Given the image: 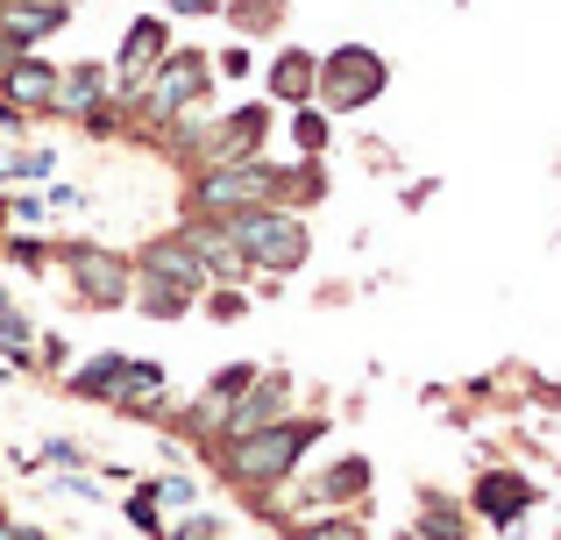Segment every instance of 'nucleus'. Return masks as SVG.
I'll list each match as a JSON object with an SVG mask.
<instances>
[{
  "instance_id": "30",
  "label": "nucleus",
  "mask_w": 561,
  "mask_h": 540,
  "mask_svg": "<svg viewBox=\"0 0 561 540\" xmlns=\"http://www.w3.org/2000/svg\"><path fill=\"white\" fill-rule=\"evenodd\" d=\"M0 540H43L36 527H14V519H0Z\"/></svg>"
},
{
  "instance_id": "13",
  "label": "nucleus",
  "mask_w": 561,
  "mask_h": 540,
  "mask_svg": "<svg viewBox=\"0 0 561 540\" xmlns=\"http://www.w3.org/2000/svg\"><path fill=\"white\" fill-rule=\"evenodd\" d=\"M526 505H534V484H526V476H512V470H491L477 484V513L491 519V527H512Z\"/></svg>"
},
{
  "instance_id": "6",
  "label": "nucleus",
  "mask_w": 561,
  "mask_h": 540,
  "mask_svg": "<svg viewBox=\"0 0 561 540\" xmlns=\"http://www.w3.org/2000/svg\"><path fill=\"white\" fill-rule=\"evenodd\" d=\"M65 271H71V285H79V299L100 306V313L136 299V264H122V256H107V250H65Z\"/></svg>"
},
{
  "instance_id": "18",
  "label": "nucleus",
  "mask_w": 561,
  "mask_h": 540,
  "mask_svg": "<svg viewBox=\"0 0 561 540\" xmlns=\"http://www.w3.org/2000/svg\"><path fill=\"white\" fill-rule=\"evenodd\" d=\"M192 250H199V264H206V277H242L249 264H242V256H234V242L228 235H220V228H192Z\"/></svg>"
},
{
  "instance_id": "23",
  "label": "nucleus",
  "mask_w": 561,
  "mask_h": 540,
  "mask_svg": "<svg viewBox=\"0 0 561 540\" xmlns=\"http://www.w3.org/2000/svg\"><path fill=\"white\" fill-rule=\"evenodd\" d=\"M164 14H179V22H206V14H228V0H157Z\"/></svg>"
},
{
  "instance_id": "24",
  "label": "nucleus",
  "mask_w": 561,
  "mask_h": 540,
  "mask_svg": "<svg viewBox=\"0 0 561 540\" xmlns=\"http://www.w3.org/2000/svg\"><path fill=\"white\" fill-rule=\"evenodd\" d=\"M299 540H363V527H356V519H313Z\"/></svg>"
},
{
  "instance_id": "17",
  "label": "nucleus",
  "mask_w": 561,
  "mask_h": 540,
  "mask_svg": "<svg viewBox=\"0 0 561 540\" xmlns=\"http://www.w3.org/2000/svg\"><path fill=\"white\" fill-rule=\"evenodd\" d=\"M363 491H370V462H363V456H342L334 470H320L313 505H356Z\"/></svg>"
},
{
  "instance_id": "20",
  "label": "nucleus",
  "mask_w": 561,
  "mask_h": 540,
  "mask_svg": "<svg viewBox=\"0 0 561 540\" xmlns=\"http://www.w3.org/2000/svg\"><path fill=\"white\" fill-rule=\"evenodd\" d=\"M291 142H299V157H328V107H299Z\"/></svg>"
},
{
  "instance_id": "7",
  "label": "nucleus",
  "mask_w": 561,
  "mask_h": 540,
  "mask_svg": "<svg viewBox=\"0 0 561 540\" xmlns=\"http://www.w3.org/2000/svg\"><path fill=\"white\" fill-rule=\"evenodd\" d=\"M285 405H291V377L256 370L242 399L220 405V441H242V434H256V427H271V420H285Z\"/></svg>"
},
{
  "instance_id": "4",
  "label": "nucleus",
  "mask_w": 561,
  "mask_h": 540,
  "mask_svg": "<svg viewBox=\"0 0 561 540\" xmlns=\"http://www.w3.org/2000/svg\"><path fill=\"white\" fill-rule=\"evenodd\" d=\"M277 179H285V164H271V157H220V164L192 185V199H199V214L228 221V214H242V207H271Z\"/></svg>"
},
{
  "instance_id": "33",
  "label": "nucleus",
  "mask_w": 561,
  "mask_h": 540,
  "mask_svg": "<svg viewBox=\"0 0 561 540\" xmlns=\"http://www.w3.org/2000/svg\"><path fill=\"white\" fill-rule=\"evenodd\" d=\"M405 540H420V533H405Z\"/></svg>"
},
{
  "instance_id": "22",
  "label": "nucleus",
  "mask_w": 561,
  "mask_h": 540,
  "mask_svg": "<svg viewBox=\"0 0 561 540\" xmlns=\"http://www.w3.org/2000/svg\"><path fill=\"white\" fill-rule=\"evenodd\" d=\"M206 313H214V320H249V299L234 285H214V291H206Z\"/></svg>"
},
{
  "instance_id": "8",
  "label": "nucleus",
  "mask_w": 561,
  "mask_h": 540,
  "mask_svg": "<svg viewBox=\"0 0 561 540\" xmlns=\"http://www.w3.org/2000/svg\"><path fill=\"white\" fill-rule=\"evenodd\" d=\"M171 50V22L164 14H136V22H128V36H122V50H114V100H136V85L150 79L157 71V57Z\"/></svg>"
},
{
  "instance_id": "27",
  "label": "nucleus",
  "mask_w": 561,
  "mask_h": 540,
  "mask_svg": "<svg viewBox=\"0 0 561 540\" xmlns=\"http://www.w3.org/2000/svg\"><path fill=\"white\" fill-rule=\"evenodd\" d=\"M43 207H57V214H79V207H85V193H79V185H50V193H43Z\"/></svg>"
},
{
  "instance_id": "19",
  "label": "nucleus",
  "mask_w": 561,
  "mask_h": 540,
  "mask_svg": "<svg viewBox=\"0 0 561 540\" xmlns=\"http://www.w3.org/2000/svg\"><path fill=\"white\" fill-rule=\"evenodd\" d=\"M249 377H256V363H228V370L206 377V405H234L249 391Z\"/></svg>"
},
{
  "instance_id": "31",
  "label": "nucleus",
  "mask_w": 561,
  "mask_h": 540,
  "mask_svg": "<svg viewBox=\"0 0 561 540\" xmlns=\"http://www.w3.org/2000/svg\"><path fill=\"white\" fill-rule=\"evenodd\" d=\"M22 8H57V14H79V0H22Z\"/></svg>"
},
{
  "instance_id": "25",
  "label": "nucleus",
  "mask_w": 561,
  "mask_h": 540,
  "mask_svg": "<svg viewBox=\"0 0 561 540\" xmlns=\"http://www.w3.org/2000/svg\"><path fill=\"white\" fill-rule=\"evenodd\" d=\"M150 498H164V505H192L199 491H192V476H157V484H150Z\"/></svg>"
},
{
  "instance_id": "16",
  "label": "nucleus",
  "mask_w": 561,
  "mask_h": 540,
  "mask_svg": "<svg viewBox=\"0 0 561 540\" xmlns=\"http://www.w3.org/2000/svg\"><path fill=\"white\" fill-rule=\"evenodd\" d=\"M122 370H128V356H114V348H107V356H85V370H71L65 377V391H71V399H107L114 405V391H122Z\"/></svg>"
},
{
  "instance_id": "5",
  "label": "nucleus",
  "mask_w": 561,
  "mask_h": 540,
  "mask_svg": "<svg viewBox=\"0 0 561 540\" xmlns=\"http://www.w3.org/2000/svg\"><path fill=\"white\" fill-rule=\"evenodd\" d=\"M206 93H214V57H206V50H179V43H171V50L157 57V71L136 85V100L157 114V122H179V114H192Z\"/></svg>"
},
{
  "instance_id": "1",
  "label": "nucleus",
  "mask_w": 561,
  "mask_h": 540,
  "mask_svg": "<svg viewBox=\"0 0 561 540\" xmlns=\"http://www.w3.org/2000/svg\"><path fill=\"white\" fill-rule=\"evenodd\" d=\"M220 235L234 242V256L242 264H256L263 277H291L313 256V235H306V221L291 207H242L220 221Z\"/></svg>"
},
{
  "instance_id": "29",
  "label": "nucleus",
  "mask_w": 561,
  "mask_h": 540,
  "mask_svg": "<svg viewBox=\"0 0 561 540\" xmlns=\"http://www.w3.org/2000/svg\"><path fill=\"white\" fill-rule=\"evenodd\" d=\"M8 256H14V264H22V271H43V250H36V242H28V235H22V242H8Z\"/></svg>"
},
{
  "instance_id": "9",
  "label": "nucleus",
  "mask_w": 561,
  "mask_h": 540,
  "mask_svg": "<svg viewBox=\"0 0 561 540\" xmlns=\"http://www.w3.org/2000/svg\"><path fill=\"white\" fill-rule=\"evenodd\" d=\"M136 277H142V285H164V291H185V299L206 291V264H199L192 242H157V250L136 264Z\"/></svg>"
},
{
  "instance_id": "32",
  "label": "nucleus",
  "mask_w": 561,
  "mask_h": 540,
  "mask_svg": "<svg viewBox=\"0 0 561 540\" xmlns=\"http://www.w3.org/2000/svg\"><path fill=\"white\" fill-rule=\"evenodd\" d=\"M0 313H8V285H0Z\"/></svg>"
},
{
  "instance_id": "15",
  "label": "nucleus",
  "mask_w": 561,
  "mask_h": 540,
  "mask_svg": "<svg viewBox=\"0 0 561 540\" xmlns=\"http://www.w3.org/2000/svg\"><path fill=\"white\" fill-rule=\"evenodd\" d=\"M114 85H107V65H71V71H57V114H85V107H100Z\"/></svg>"
},
{
  "instance_id": "10",
  "label": "nucleus",
  "mask_w": 561,
  "mask_h": 540,
  "mask_svg": "<svg viewBox=\"0 0 561 540\" xmlns=\"http://www.w3.org/2000/svg\"><path fill=\"white\" fill-rule=\"evenodd\" d=\"M0 100H14L22 114H50L57 107V65H43V57H14L8 71H0Z\"/></svg>"
},
{
  "instance_id": "11",
  "label": "nucleus",
  "mask_w": 561,
  "mask_h": 540,
  "mask_svg": "<svg viewBox=\"0 0 561 540\" xmlns=\"http://www.w3.org/2000/svg\"><path fill=\"white\" fill-rule=\"evenodd\" d=\"M320 93V57L299 50V43H285V50L271 57V100L277 107H313Z\"/></svg>"
},
{
  "instance_id": "21",
  "label": "nucleus",
  "mask_w": 561,
  "mask_h": 540,
  "mask_svg": "<svg viewBox=\"0 0 561 540\" xmlns=\"http://www.w3.org/2000/svg\"><path fill=\"white\" fill-rule=\"evenodd\" d=\"M50 171H57V150H14L0 164V179H50Z\"/></svg>"
},
{
  "instance_id": "26",
  "label": "nucleus",
  "mask_w": 561,
  "mask_h": 540,
  "mask_svg": "<svg viewBox=\"0 0 561 540\" xmlns=\"http://www.w3.org/2000/svg\"><path fill=\"white\" fill-rule=\"evenodd\" d=\"M128 519H136L142 533H164V527H157V498H150V484H142L136 498H128Z\"/></svg>"
},
{
  "instance_id": "28",
  "label": "nucleus",
  "mask_w": 561,
  "mask_h": 540,
  "mask_svg": "<svg viewBox=\"0 0 561 540\" xmlns=\"http://www.w3.org/2000/svg\"><path fill=\"white\" fill-rule=\"evenodd\" d=\"M43 214H50V207H43V199H14V207H8V221H22V228H36V221H43Z\"/></svg>"
},
{
  "instance_id": "3",
  "label": "nucleus",
  "mask_w": 561,
  "mask_h": 540,
  "mask_svg": "<svg viewBox=\"0 0 561 540\" xmlns=\"http://www.w3.org/2000/svg\"><path fill=\"white\" fill-rule=\"evenodd\" d=\"M391 85V57L370 50V43H334L328 57H320V107L328 114H363L370 100Z\"/></svg>"
},
{
  "instance_id": "12",
  "label": "nucleus",
  "mask_w": 561,
  "mask_h": 540,
  "mask_svg": "<svg viewBox=\"0 0 561 540\" xmlns=\"http://www.w3.org/2000/svg\"><path fill=\"white\" fill-rule=\"evenodd\" d=\"M263 136H271V107H263V100H249V107H228V114H220L214 150L220 157H256Z\"/></svg>"
},
{
  "instance_id": "14",
  "label": "nucleus",
  "mask_w": 561,
  "mask_h": 540,
  "mask_svg": "<svg viewBox=\"0 0 561 540\" xmlns=\"http://www.w3.org/2000/svg\"><path fill=\"white\" fill-rule=\"evenodd\" d=\"M171 391V370L164 363H150V356H128V370H122V391H114V405L122 413H150L157 399Z\"/></svg>"
},
{
  "instance_id": "2",
  "label": "nucleus",
  "mask_w": 561,
  "mask_h": 540,
  "mask_svg": "<svg viewBox=\"0 0 561 540\" xmlns=\"http://www.w3.org/2000/svg\"><path fill=\"white\" fill-rule=\"evenodd\" d=\"M313 441H320V420H271V427H256V434H242V441H228V476H234V484H249V491L285 484Z\"/></svg>"
}]
</instances>
